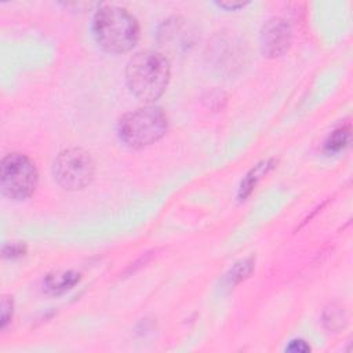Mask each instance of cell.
Instances as JSON below:
<instances>
[{
	"label": "cell",
	"mask_w": 353,
	"mask_h": 353,
	"mask_svg": "<svg viewBox=\"0 0 353 353\" xmlns=\"http://www.w3.org/2000/svg\"><path fill=\"white\" fill-rule=\"evenodd\" d=\"M168 59L156 51H139L127 63L125 80L130 91L143 102L159 99L170 83Z\"/></svg>",
	"instance_id": "1"
},
{
	"label": "cell",
	"mask_w": 353,
	"mask_h": 353,
	"mask_svg": "<svg viewBox=\"0 0 353 353\" xmlns=\"http://www.w3.org/2000/svg\"><path fill=\"white\" fill-rule=\"evenodd\" d=\"M95 41L108 52L123 54L137 44L139 23L125 8L116 6L101 7L92 19Z\"/></svg>",
	"instance_id": "2"
},
{
	"label": "cell",
	"mask_w": 353,
	"mask_h": 353,
	"mask_svg": "<svg viewBox=\"0 0 353 353\" xmlns=\"http://www.w3.org/2000/svg\"><path fill=\"white\" fill-rule=\"evenodd\" d=\"M168 117L159 106H143L125 113L117 124L120 139L132 149H142L164 137Z\"/></svg>",
	"instance_id": "3"
},
{
	"label": "cell",
	"mask_w": 353,
	"mask_h": 353,
	"mask_svg": "<svg viewBox=\"0 0 353 353\" xmlns=\"http://www.w3.org/2000/svg\"><path fill=\"white\" fill-rule=\"evenodd\" d=\"M39 175L33 161L21 153H10L1 160L0 186L6 197L25 200L37 186Z\"/></svg>",
	"instance_id": "4"
},
{
	"label": "cell",
	"mask_w": 353,
	"mask_h": 353,
	"mask_svg": "<svg viewBox=\"0 0 353 353\" xmlns=\"http://www.w3.org/2000/svg\"><path fill=\"white\" fill-rule=\"evenodd\" d=\"M55 181L66 190H80L88 186L95 175L91 154L80 148L61 152L52 165Z\"/></svg>",
	"instance_id": "5"
},
{
	"label": "cell",
	"mask_w": 353,
	"mask_h": 353,
	"mask_svg": "<svg viewBox=\"0 0 353 353\" xmlns=\"http://www.w3.org/2000/svg\"><path fill=\"white\" fill-rule=\"evenodd\" d=\"M261 50L268 58L284 55L291 46V26L281 18H270L261 29Z\"/></svg>",
	"instance_id": "6"
},
{
	"label": "cell",
	"mask_w": 353,
	"mask_h": 353,
	"mask_svg": "<svg viewBox=\"0 0 353 353\" xmlns=\"http://www.w3.org/2000/svg\"><path fill=\"white\" fill-rule=\"evenodd\" d=\"M274 167V160L273 159H268L263 160L261 163H258L254 168H251L247 175L244 176V179L240 183L239 188V199L240 200H245L251 192L255 189L256 183Z\"/></svg>",
	"instance_id": "7"
},
{
	"label": "cell",
	"mask_w": 353,
	"mask_h": 353,
	"mask_svg": "<svg viewBox=\"0 0 353 353\" xmlns=\"http://www.w3.org/2000/svg\"><path fill=\"white\" fill-rule=\"evenodd\" d=\"M80 280V274L72 270L68 272H57L52 274H48L44 280V290L48 294L59 295L65 291L73 288Z\"/></svg>",
	"instance_id": "8"
},
{
	"label": "cell",
	"mask_w": 353,
	"mask_h": 353,
	"mask_svg": "<svg viewBox=\"0 0 353 353\" xmlns=\"http://www.w3.org/2000/svg\"><path fill=\"white\" fill-rule=\"evenodd\" d=\"M350 138V128L349 127H341L338 130H335L328 139L325 141V150L330 153H335L342 150Z\"/></svg>",
	"instance_id": "9"
},
{
	"label": "cell",
	"mask_w": 353,
	"mask_h": 353,
	"mask_svg": "<svg viewBox=\"0 0 353 353\" xmlns=\"http://www.w3.org/2000/svg\"><path fill=\"white\" fill-rule=\"evenodd\" d=\"M252 270H254V259L252 258H247V259L240 261L239 263H236L233 266V269L229 273L230 284H239L240 281L247 279L251 274Z\"/></svg>",
	"instance_id": "10"
},
{
	"label": "cell",
	"mask_w": 353,
	"mask_h": 353,
	"mask_svg": "<svg viewBox=\"0 0 353 353\" xmlns=\"http://www.w3.org/2000/svg\"><path fill=\"white\" fill-rule=\"evenodd\" d=\"M12 307H14L12 299L10 296H3V299H1V317H0L1 328H6L7 324L10 323L11 317H12Z\"/></svg>",
	"instance_id": "11"
},
{
	"label": "cell",
	"mask_w": 353,
	"mask_h": 353,
	"mask_svg": "<svg viewBox=\"0 0 353 353\" xmlns=\"http://www.w3.org/2000/svg\"><path fill=\"white\" fill-rule=\"evenodd\" d=\"M327 313H330V316H325V323L330 324V328H339L343 327V323L346 321V317L343 316V310L342 309H331Z\"/></svg>",
	"instance_id": "12"
},
{
	"label": "cell",
	"mask_w": 353,
	"mask_h": 353,
	"mask_svg": "<svg viewBox=\"0 0 353 353\" xmlns=\"http://www.w3.org/2000/svg\"><path fill=\"white\" fill-rule=\"evenodd\" d=\"M25 245L22 244H10V245H6L3 248V255L6 258H17V256H21L25 254Z\"/></svg>",
	"instance_id": "13"
},
{
	"label": "cell",
	"mask_w": 353,
	"mask_h": 353,
	"mask_svg": "<svg viewBox=\"0 0 353 353\" xmlns=\"http://www.w3.org/2000/svg\"><path fill=\"white\" fill-rule=\"evenodd\" d=\"M287 350L288 352H298V353H306L310 350V346L302 341V339H295V341H291V343L287 346Z\"/></svg>",
	"instance_id": "14"
},
{
	"label": "cell",
	"mask_w": 353,
	"mask_h": 353,
	"mask_svg": "<svg viewBox=\"0 0 353 353\" xmlns=\"http://www.w3.org/2000/svg\"><path fill=\"white\" fill-rule=\"evenodd\" d=\"M218 6L225 8V10L234 11V10L243 8L244 6H247V3H243V1H221V3H218Z\"/></svg>",
	"instance_id": "15"
}]
</instances>
